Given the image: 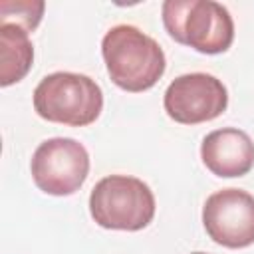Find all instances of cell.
Listing matches in <instances>:
<instances>
[{
  "label": "cell",
  "instance_id": "1",
  "mask_svg": "<svg viewBox=\"0 0 254 254\" xmlns=\"http://www.w3.org/2000/svg\"><path fill=\"white\" fill-rule=\"evenodd\" d=\"M101 56L111 81L131 93L151 89L165 73L163 48L137 26L117 24L101 40Z\"/></svg>",
  "mask_w": 254,
  "mask_h": 254
},
{
  "label": "cell",
  "instance_id": "2",
  "mask_svg": "<svg viewBox=\"0 0 254 254\" xmlns=\"http://www.w3.org/2000/svg\"><path fill=\"white\" fill-rule=\"evenodd\" d=\"M161 14L167 34L200 54L214 56L232 46V16L214 0H167Z\"/></svg>",
  "mask_w": 254,
  "mask_h": 254
},
{
  "label": "cell",
  "instance_id": "3",
  "mask_svg": "<svg viewBox=\"0 0 254 254\" xmlns=\"http://www.w3.org/2000/svg\"><path fill=\"white\" fill-rule=\"evenodd\" d=\"M32 101L36 113L50 123L85 127L101 115L103 91L89 75L56 71L36 85Z\"/></svg>",
  "mask_w": 254,
  "mask_h": 254
},
{
  "label": "cell",
  "instance_id": "4",
  "mask_svg": "<svg viewBox=\"0 0 254 254\" xmlns=\"http://www.w3.org/2000/svg\"><path fill=\"white\" fill-rule=\"evenodd\" d=\"M155 194L147 183L129 175H109L89 194V214L101 228L137 232L155 216Z\"/></svg>",
  "mask_w": 254,
  "mask_h": 254
},
{
  "label": "cell",
  "instance_id": "5",
  "mask_svg": "<svg viewBox=\"0 0 254 254\" xmlns=\"http://www.w3.org/2000/svg\"><path fill=\"white\" fill-rule=\"evenodd\" d=\"M30 171L36 187L54 196L73 194L87 179V149L71 137H52L38 145L32 155Z\"/></svg>",
  "mask_w": 254,
  "mask_h": 254
},
{
  "label": "cell",
  "instance_id": "6",
  "mask_svg": "<svg viewBox=\"0 0 254 254\" xmlns=\"http://www.w3.org/2000/svg\"><path fill=\"white\" fill-rule=\"evenodd\" d=\"M228 91L224 83L202 71L175 77L163 97L167 115L183 125H196L212 121L226 111Z\"/></svg>",
  "mask_w": 254,
  "mask_h": 254
},
{
  "label": "cell",
  "instance_id": "7",
  "mask_svg": "<svg viewBox=\"0 0 254 254\" xmlns=\"http://www.w3.org/2000/svg\"><path fill=\"white\" fill-rule=\"evenodd\" d=\"M202 224L212 242L220 246L254 244V196L232 187L212 192L202 206Z\"/></svg>",
  "mask_w": 254,
  "mask_h": 254
},
{
  "label": "cell",
  "instance_id": "8",
  "mask_svg": "<svg viewBox=\"0 0 254 254\" xmlns=\"http://www.w3.org/2000/svg\"><path fill=\"white\" fill-rule=\"evenodd\" d=\"M200 159L216 177H244L254 167V141L242 129L222 127L202 139Z\"/></svg>",
  "mask_w": 254,
  "mask_h": 254
},
{
  "label": "cell",
  "instance_id": "9",
  "mask_svg": "<svg viewBox=\"0 0 254 254\" xmlns=\"http://www.w3.org/2000/svg\"><path fill=\"white\" fill-rule=\"evenodd\" d=\"M34 64L30 32L16 24H0V85L8 87L26 77Z\"/></svg>",
  "mask_w": 254,
  "mask_h": 254
},
{
  "label": "cell",
  "instance_id": "10",
  "mask_svg": "<svg viewBox=\"0 0 254 254\" xmlns=\"http://www.w3.org/2000/svg\"><path fill=\"white\" fill-rule=\"evenodd\" d=\"M46 4L42 0H2L0 24H16L26 32H34L42 22Z\"/></svg>",
  "mask_w": 254,
  "mask_h": 254
},
{
  "label": "cell",
  "instance_id": "11",
  "mask_svg": "<svg viewBox=\"0 0 254 254\" xmlns=\"http://www.w3.org/2000/svg\"><path fill=\"white\" fill-rule=\"evenodd\" d=\"M190 254H206V252H190Z\"/></svg>",
  "mask_w": 254,
  "mask_h": 254
}]
</instances>
